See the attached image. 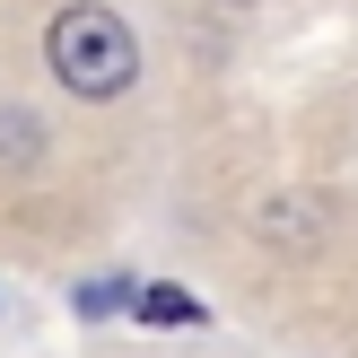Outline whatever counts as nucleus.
I'll list each match as a JSON object with an SVG mask.
<instances>
[{
  "instance_id": "f257e3e1",
  "label": "nucleus",
  "mask_w": 358,
  "mask_h": 358,
  "mask_svg": "<svg viewBox=\"0 0 358 358\" xmlns=\"http://www.w3.org/2000/svg\"><path fill=\"white\" fill-rule=\"evenodd\" d=\"M44 62H52V79H62L70 96H122V87L140 79V44H131V27H122L114 9H96V0H70V9L52 17Z\"/></svg>"
},
{
  "instance_id": "f03ea898",
  "label": "nucleus",
  "mask_w": 358,
  "mask_h": 358,
  "mask_svg": "<svg viewBox=\"0 0 358 358\" xmlns=\"http://www.w3.org/2000/svg\"><path fill=\"white\" fill-rule=\"evenodd\" d=\"M131 306L149 315V324H201V306H192V297H175V289H140Z\"/></svg>"
},
{
  "instance_id": "7ed1b4c3",
  "label": "nucleus",
  "mask_w": 358,
  "mask_h": 358,
  "mask_svg": "<svg viewBox=\"0 0 358 358\" xmlns=\"http://www.w3.org/2000/svg\"><path fill=\"white\" fill-rule=\"evenodd\" d=\"M114 306H131V280H87L79 289V315H114Z\"/></svg>"
},
{
  "instance_id": "20e7f679",
  "label": "nucleus",
  "mask_w": 358,
  "mask_h": 358,
  "mask_svg": "<svg viewBox=\"0 0 358 358\" xmlns=\"http://www.w3.org/2000/svg\"><path fill=\"white\" fill-rule=\"evenodd\" d=\"M236 9H245V0H236Z\"/></svg>"
}]
</instances>
